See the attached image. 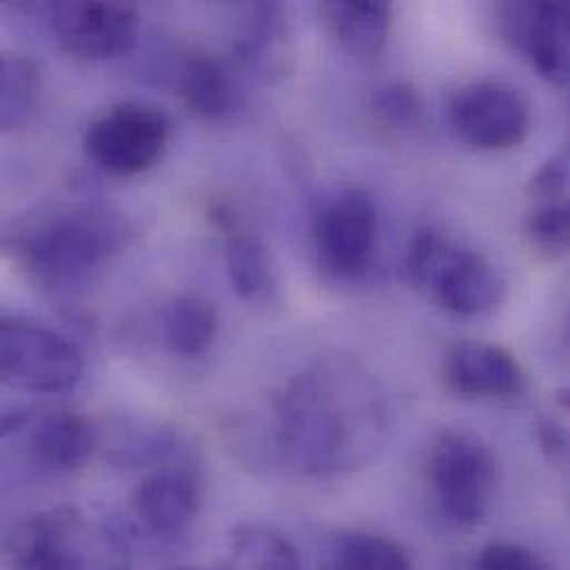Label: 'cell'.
<instances>
[{
  "instance_id": "4",
  "label": "cell",
  "mask_w": 570,
  "mask_h": 570,
  "mask_svg": "<svg viewBox=\"0 0 570 570\" xmlns=\"http://www.w3.org/2000/svg\"><path fill=\"white\" fill-rule=\"evenodd\" d=\"M404 274L411 285L429 288L440 306L466 317L495 308L507 291L493 263L473 249L449 243L431 227L411 238Z\"/></svg>"
},
{
  "instance_id": "11",
  "label": "cell",
  "mask_w": 570,
  "mask_h": 570,
  "mask_svg": "<svg viewBox=\"0 0 570 570\" xmlns=\"http://www.w3.org/2000/svg\"><path fill=\"white\" fill-rule=\"evenodd\" d=\"M504 38L551 85H569V4L562 0H520L498 9Z\"/></svg>"
},
{
  "instance_id": "18",
  "label": "cell",
  "mask_w": 570,
  "mask_h": 570,
  "mask_svg": "<svg viewBox=\"0 0 570 570\" xmlns=\"http://www.w3.org/2000/svg\"><path fill=\"white\" fill-rule=\"evenodd\" d=\"M98 449L116 466H171L180 458V435L160 424L118 420L111 429H98Z\"/></svg>"
},
{
  "instance_id": "7",
  "label": "cell",
  "mask_w": 570,
  "mask_h": 570,
  "mask_svg": "<svg viewBox=\"0 0 570 570\" xmlns=\"http://www.w3.org/2000/svg\"><path fill=\"white\" fill-rule=\"evenodd\" d=\"M169 118L154 105L122 102L98 116L85 131V154L105 174L129 178L145 174L169 140Z\"/></svg>"
},
{
  "instance_id": "26",
  "label": "cell",
  "mask_w": 570,
  "mask_h": 570,
  "mask_svg": "<svg viewBox=\"0 0 570 570\" xmlns=\"http://www.w3.org/2000/svg\"><path fill=\"white\" fill-rule=\"evenodd\" d=\"M527 196L533 205L567 203L569 196V156L558 154L547 160L529 180Z\"/></svg>"
},
{
  "instance_id": "30",
  "label": "cell",
  "mask_w": 570,
  "mask_h": 570,
  "mask_svg": "<svg viewBox=\"0 0 570 570\" xmlns=\"http://www.w3.org/2000/svg\"><path fill=\"white\" fill-rule=\"evenodd\" d=\"M180 570H203V569H180Z\"/></svg>"
},
{
  "instance_id": "15",
  "label": "cell",
  "mask_w": 570,
  "mask_h": 570,
  "mask_svg": "<svg viewBox=\"0 0 570 570\" xmlns=\"http://www.w3.org/2000/svg\"><path fill=\"white\" fill-rule=\"evenodd\" d=\"M234 49L263 78H286L293 69L295 47L285 7L278 2H254L245 7Z\"/></svg>"
},
{
  "instance_id": "25",
  "label": "cell",
  "mask_w": 570,
  "mask_h": 570,
  "mask_svg": "<svg viewBox=\"0 0 570 570\" xmlns=\"http://www.w3.org/2000/svg\"><path fill=\"white\" fill-rule=\"evenodd\" d=\"M371 102L377 120L393 131H409L422 122V98L409 82H386L377 87Z\"/></svg>"
},
{
  "instance_id": "14",
  "label": "cell",
  "mask_w": 570,
  "mask_h": 570,
  "mask_svg": "<svg viewBox=\"0 0 570 570\" xmlns=\"http://www.w3.org/2000/svg\"><path fill=\"white\" fill-rule=\"evenodd\" d=\"M98 449V429L80 413L58 409L36 415L29 433V455L49 475H71L89 464Z\"/></svg>"
},
{
  "instance_id": "2",
  "label": "cell",
  "mask_w": 570,
  "mask_h": 570,
  "mask_svg": "<svg viewBox=\"0 0 570 570\" xmlns=\"http://www.w3.org/2000/svg\"><path fill=\"white\" fill-rule=\"evenodd\" d=\"M125 225L100 209L73 207L27 223L11 236V252L33 285L69 295L89 285L122 249Z\"/></svg>"
},
{
  "instance_id": "19",
  "label": "cell",
  "mask_w": 570,
  "mask_h": 570,
  "mask_svg": "<svg viewBox=\"0 0 570 570\" xmlns=\"http://www.w3.org/2000/svg\"><path fill=\"white\" fill-rule=\"evenodd\" d=\"M212 218L225 234V261L234 291L245 299L265 295L274 286V269L265 245L247 234L227 207H214Z\"/></svg>"
},
{
  "instance_id": "29",
  "label": "cell",
  "mask_w": 570,
  "mask_h": 570,
  "mask_svg": "<svg viewBox=\"0 0 570 570\" xmlns=\"http://www.w3.org/2000/svg\"><path fill=\"white\" fill-rule=\"evenodd\" d=\"M36 411L33 406H9V409H0V440L11 438L16 433H20L22 429L31 426V422L36 420Z\"/></svg>"
},
{
  "instance_id": "3",
  "label": "cell",
  "mask_w": 570,
  "mask_h": 570,
  "mask_svg": "<svg viewBox=\"0 0 570 570\" xmlns=\"http://www.w3.org/2000/svg\"><path fill=\"white\" fill-rule=\"evenodd\" d=\"M127 531L111 518L78 507L33 515L13 538L11 570H131Z\"/></svg>"
},
{
  "instance_id": "28",
  "label": "cell",
  "mask_w": 570,
  "mask_h": 570,
  "mask_svg": "<svg viewBox=\"0 0 570 570\" xmlns=\"http://www.w3.org/2000/svg\"><path fill=\"white\" fill-rule=\"evenodd\" d=\"M538 435H540V444L547 451V455L553 462L564 464L567 453H569V433H567L564 420H560L556 415L542 417L538 424Z\"/></svg>"
},
{
  "instance_id": "27",
  "label": "cell",
  "mask_w": 570,
  "mask_h": 570,
  "mask_svg": "<svg viewBox=\"0 0 570 570\" xmlns=\"http://www.w3.org/2000/svg\"><path fill=\"white\" fill-rule=\"evenodd\" d=\"M478 570H553L542 558H538L533 551L509 544V542H495L482 549L478 558Z\"/></svg>"
},
{
  "instance_id": "12",
  "label": "cell",
  "mask_w": 570,
  "mask_h": 570,
  "mask_svg": "<svg viewBox=\"0 0 570 570\" xmlns=\"http://www.w3.org/2000/svg\"><path fill=\"white\" fill-rule=\"evenodd\" d=\"M442 373L446 386L462 400H509L524 389V373L515 355L489 342L453 344Z\"/></svg>"
},
{
  "instance_id": "17",
  "label": "cell",
  "mask_w": 570,
  "mask_h": 570,
  "mask_svg": "<svg viewBox=\"0 0 570 570\" xmlns=\"http://www.w3.org/2000/svg\"><path fill=\"white\" fill-rule=\"evenodd\" d=\"M176 89L189 111L207 120L229 118L243 102V85L234 67L212 53L189 56L178 73Z\"/></svg>"
},
{
  "instance_id": "5",
  "label": "cell",
  "mask_w": 570,
  "mask_h": 570,
  "mask_svg": "<svg viewBox=\"0 0 570 570\" xmlns=\"http://www.w3.org/2000/svg\"><path fill=\"white\" fill-rule=\"evenodd\" d=\"M426 473L440 511L458 527L480 524L495 498L498 458L471 429H444L435 435Z\"/></svg>"
},
{
  "instance_id": "10",
  "label": "cell",
  "mask_w": 570,
  "mask_h": 570,
  "mask_svg": "<svg viewBox=\"0 0 570 570\" xmlns=\"http://www.w3.org/2000/svg\"><path fill=\"white\" fill-rule=\"evenodd\" d=\"M47 13L58 45L82 60H116L138 42V11L125 2L62 0L49 4Z\"/></svg>"
},
{
  "instance_id": "8",
  "label": "cell",
  "mask_w": 570,
  "mask_h": 570,
  "mask_svg": "<svg viewBox=\"0 0 570 570\" xmlns=\"http://www.w3.org/2000/svg\"><path fill=\"white\" fill-rule=\"evenodd\" d=\"M377 232V207L368 191L348 187L315 214L313 238L317 265L335 281L360 278L371 263Z\"/></svg>"
},
{
  "instance_id": "6",
  "label": "cell",
  "mask_w": 570,
  "mask_h": 570,
  "mask_svg": "<svg viewBox=\"0 0 570 570\" xmlns=\"http://www.w3.org/2000/svg\"><path fill=\"white\" fill-rule=\"evenodd\" d=\"M85 373L80 348L62 333L0 315V386L33 393H71Z\"/></svg>"
},
{
  "instance_id": "20",
  "label": "cell",
  "mask_w": 570,
  "mask_h": 570,
  "mask_svg": "<svg viewBox=\"0 0 570 570\" xmlns=\"http://www.w3.org/2000/svg\"><path fill=\"white\" fill-rule=\"evenodd\" d=\"M218 313L198 295L174 297L163 313L165 346L183 360L203 357L216 342Z\"/></svg>"
},
{
  "instance_id": "23",
  "label": "cell",
  "mask_w": 570,
  "mask_h": 570,
  "mask_svg": "<svg viewBox=\"0 0 570 570\" xmlns=\"http://www.w3.org/2000/svg\"><path fill=\"white\" fill-rule=\"evenodd\" d=\"M232 553L243 570H302L291 540L263 522L236 527L232 531Z\"/></svg>"
},
{
  "instance_id": "24",
  "label": "cell",
  "mask_w": 570,
  "mask_h": 570,
  "mask_svg": "<svg viewBox=\"0 0 570 570\" xmlns=\"http://www.w3.org/2000/svg\"><path fill=\"white\" fill-rule=\"evenodd\" d=\"M569 203L533 205L527 218V236L531 247L549 258H562L569 252Z\"/></svg>"
},
{
  "instance_id": "16",
  "label": "cell",
  "mask_w": 570,
  "mask_h": 570,
  "mask_svg": "<svg viewBox=\"0 0 570 570\" xmlns=\"http://www.w3.org/2000/svg\"><path fill=\"white\" fill-rule=\"evenodd\" d=\"M317 13L340 51L357 62H375L382 58L393 24V7L389 2L326 0L317 7Z\"/></svg>"
},
{
  "instance_id": "1",
  "label": "cell",
  "mask_w": 570,
  "mask_h": 570,
  "mask_svg": "<svg viewBox=\"0 0 570 570\" xmlns=\"http://www.w3.org/2000/svg\"><path fill=\"white\" fill-rule=\"evenodd\" d=\"M386 438V400L373 373L353 355L328 353L274 395L265 449L291 473L333 478L371 464Z\"/></svg>"
},
{
  "instance_id": "13",
  "label": "cell",
  "mask_w": 570,
  "mask_h": 570,
  "mask_svg": "<svg viewBox=\"0 0 570 570\" xmlns=\"http://www.w3.org/2000/svg\"><path fill=\"white\" fill-rule=\"evenodd\" d=\"M134 511L151 535L178 540L198 518L200 482L183 464L163 466L136 487Z\"/></svg>"
},
{
  "instance_id": "9",
  "label": "cell",
  "mask_w": 570,
  "mask_h": 570,
  "mask_svg": "<svg viewBox=\"0 0 570 570\" xmlns=\"http://www.w3.org/2000/svg\"><path fill=\"white\" fill-rule=\"evenodd\" d=\"M449 122L455 136L469 147L504 151L527 140L531 131V107L513 85L480 80L462 87L451 98Z\"/></svg>"
},
{
  "instance_id": "22",
  "label": "cell",
  "mask_w": 570,
  "mask_h": 570,
  "mask_svg": "<svg viewBox=\"0 0 570 570\" xmlns=\"http://www.w3.org/2000/svg\"><path fill=\"white\" fill-rule=\"evenodd\" d=\"M40 76L31 58L0 51V134L24 127L36 114Z\"/></svg>"
},
{
  "instance_id": "21",
  "label": "cell",
  "mask_w": 570,
  "mask_h": 570,
  "mask_svg": "<svg viewBox=\"0 0 570 570\" xmlns=\"http://www.w3.org/2000/svg\"><path fill=\"white\" fill-rule=\"evenodd\" d=\"M322 570H411L404 549L377 533L337 535L324 551Z\"/></svg>"
}]
</instances>
